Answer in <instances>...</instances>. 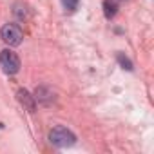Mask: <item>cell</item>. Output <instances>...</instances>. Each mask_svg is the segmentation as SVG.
<instances>
[{"label": "cell", "instance_id": "9c48e42d", "mask_svg": "<svg viewBox=\"0 0 154 154\" xmlns=\"http://www.w3.org/2000/svg\"><path fill=\"white\" fill-rule=\"evenodd\" d=\"M15 15L20 18V20H24L27 15H26V8H22V4H15Z\"/></svg>", "mask_w": 154, "mask_h": 154}, {"label": "cell", "instance_id": "5b68a950", "mask_svg": "<svg viewBox=\"0 0 154 154\" xmlns=\"http://www.w3.org/2000/svg\"><path fill=\"white\" fill-rule=\"evenodd\" d=\"M18 100H20L22 105H26L27 111H35V109H36V103H35L36 100H35V96H31L26 89H20V91H18Z\"/></svg>", "mask_w": 154, "mask_h": 154}, {"label": "cell", "instance_id": "ba28073f", "mask_svg": "<svg viewBox=\"0 0 154 154\" xmlns=\"http://www.w3.org/2000/svg\"><path fill=\"white\" fill-rule=\"evenodd\" d=\"M78 4H80V0H62V6H63L67 11H76Z\"/></svg>", "mask_w": 154, "mask_h": 154}, {"label": "cell", "instance_id": "7a4b0ae2", "mask_svg": "<svg viewBox=\"0 0 154 154\" xmlns=\"http://www.w3.org/2000/svg\"><path fill=\"white\" fill-rule=\"evenodd\" d=\"M0 67L6 74H17L20 71V58L15 51L4 49L0 53Z\"/></svg>", "mask_w": 154, "mask_h": 154}, {"label": "cell", "instance_id": "8992f818", "mask_svg": "<svg viewBox=\"0 0 154 154\" xmlns=\"http://www.w3.org/2000/svg\"><path fill=\"white\" fill-rule=\"evenodd\" d=\"M116 11H118V4H116V0H103V15H105V18H107V20L114 18Z\"/></svg>", "mask_w": 154, "mask_h": 154}, {"label": "cell", "instance_id": "3957f363", "mask_svg": "<svg viewBox=\"0 0 154 154\" xmlns=\"http://www.w3.org/2000/svg\"><path fill=\"white\" fill-rule=\"evenodd\" d=\"M0 36H2V40L11 45V47H17L22 44V38H24V33L20 29L18 24H6L2 29H0Z\"/></svg>", "mask_w": 154, "mask_h": 154}, {"label": "cell", "instance_id": "30bf717a", "mask_svg": "<svg viewBox=\"0 0 154 154\" xmlns=\"http://www.w3.org/2000/svg\"><path fill=\"white\" fill-rule=\"evenodd\" d=\"M0 129H4V123H0Z\"/></svg>", "mask_w": 154, "mask_h": 154}, {"label": "cell", "instance_id": "52a82bcc", "mask_svg": "<svg viewBox=\"0 0 154 154\" xmlns=\"http://www.w3.org/2000/svg\"><path fill=\"white\" fill-rule=\"evenodd\" d=\"M116 60H118V63L123 67V69H127V71H132V62L123 54V53H118L116 54Z\"/></svg>", "mask_w": 154, "mask_h": 154}, {"label": "cell", "instance_id": "277c9868", "mask_svg": "<svg viewBox=\"0 0 154 154\" xmlns=\"http://www.w3.org/2000/svg\"><path fill=\"white\" fill-rule=\"evenodd\" d=\"M35 100H36L38 103H42V105H49V103H53L54 94H53V91H51L49 87L42 85V87H38V89L35 91Z\"/></svg>", "mask_w": 154, "mask_h": 154}, {"label": "cell", "instance_id": "6da1fadb", "mask_svg": "<svg viewBox=\"0 0 154 154\" xmlns=\"http://www.w3.org/2000/svg\"><path fill=\"white\" fill-rule=\"evenodd\" d=\"M49 141H51V145H54L58 149H65V147H72L76 143V136L69 129L58 125L49 132Z\"/></svg>", "mask_w": 154, "mask_h": 154}]
</instances>
